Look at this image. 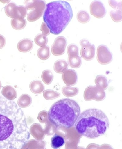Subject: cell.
<instances>
[{"label": "cell", "mask_w": 122, "mask_h": 149, "mask_svg": "<svg viewBox=\"0 0 122 149\" xmlns=\"http://www.w3.org/2000/svg\"><path fill=\"white\" fill-rule=\"evenodd\" d=\"M30 136L22 110L0 94V149H22Z\"/></svg>", "instance_id": "6da1fadb"}, {"label": "cell", "mask_w": 122, "mask_h": 149, "mask_svg": "<svg viewBox=\"0 0 122 149\" xmlns=\"http://www.w3.org/2000/svg\"><path fill=\"white\" fill-rule=\"evenodd\" d=\"M79 134L89 139L104 134L109 128V119L101 110L89 109L80 114L75 124Z\"/></svg>", "instance_id": "7a4b0ae2"}, {"label": "cell", "mask_w": 122, "mask_h": 149, "mask_svg": "<svg viewBox=\"0 0 122 149\" xmlns=\"http://www.w3.org/2000/svg\"><path fill=\"white\" fill-rule=\"evenodd\" d=\"M73 16V11L68 2L56 1L46 5L43 20L51 33L58 35L66 29Z\"/></svg>", "instance_id": "3957f363"}, {"label": "cell", "mask_w": 122, "mask_h": 149, "mask_svg": "<svg viewBox=\"0 0 122 149\" xmlns=\"http://www.w3.org/2000/svg\"><path fill=\"white\" fill-rule=\"evenodd\" d=\"M81 113L78 104L69 99H61L51 107L49 119L57 127L70 128L76 122Z\"/></svg>", "instance_id": "277c9868"}, {"label": "cell", "mask_w": 122, "mask_h": 149, "mask_svg": "<svg viewBox=\"0 0 122 149\" xmlns=\"http://www.w3.org/2000/svg\"><path fill=\"white\" fill-rule=\"evenodd\" d=\"M97 59L101 65L109 64L113 60L112 54L109 48L105 45H100L97 49Z\"/></svg>", "instance_id": "5b68a950"}, {"label": "cell", "mask_w": 122, "mask_h": 149, "mask_svg": "<svg viewBox=\"0 0 122 149\" xmlns=\"http://www.w3.org/2000/svg\"><path fill=\"white\" fill-rule=\"evenodd\" d=\"M67 41L65 37L59 36L55 39L51 49L54 55L58 56L63 55L65 51Z\"/></svg>", "instance_id": "8992f818"}, {"label": "cell", "mask_w": 122, "mask_h": 149, "mask_svg": "<svg viewBox=\"0 0 122 149\" xmlns=\"http://www.w3.org/2000/svg\"><path fill=\"white\" fill-rule=\"evenodd\" d=\"M90 13L95 17L102 18L105 16L106 10L104 5L99 1H94L90 6Z\"/></svg>", "instance_id": "52a82bcc"}, {"label": "cell", "mask_w": 122, "mask_h": 149, "mask_svg": "<svg viewBox=\"0 0 122 149\" xmlns=\"http://www.w3.org/2000/svg\"><path fill=\"white\" fill-rule=\"evenodd\" d=\"M95 46L91 43L82 47L81 49V56L87 61H90L93 59L95 56Z\"/></svg>", "instance_id": "ba28073f"}, {"label": "cell", "mask_w": 122, "mask_h": 149, "mask_svg": "<svg viewBox=\"0 0 122 149\" xmlns=\"http://www.w3.org/2000/svg\"><path fill=\"white\" fill-rule=\"evenodd\" d=\"M62 78L65 83L71 86L75 84L78 77L76 71L72 69H68L63 73Z\"/></svg>", "instance_id": "9c48e42d"}, {"label": "cell", "mask_w": 122, "mask_h": 149, "mask_svg": "<svg viewBox=\"0 0 122 149\" xmlns=\"http://www.w3.org/2000/svg\"><path fill=\"white\" fill-rule=\"evenodd\" d=\"M25 5L27 10L37 9L44 11L46 7V1L39 0H29L24 1Z\"/></svg>", "instance_id": "30bf717a"}, {"label": "cell", "mask_w": 122, "mask_h": 149, "mask_svg": "<svg viewBox=\"0 0 122 149\" xmlns=\"http://www.w3.org/2000/svg\"><path fill=\"white\" fill-rule=\"evenodd\" d=\"M33 47L32 40L29 38H24L18 43V50L21 52H27L31 50Z\"/></svg>", "instance_id": "8fae6325"}, {"label": "cell", "mask_w": 122, "mask_h": 149, "mask_svg": "<svg viewBox=\"0 0 122 149\" xmlns=\"http://www.w3.org/2000/svg\"><path fill=\"white\" fill-rule=\"evenodd\" d=\"M65 143V140L61 135L55 134L51 140V146L53 149H60Z\"/></svg>", "instance_id": "7c38bea8"}, {"label": "cell", "mask_w": 122, "mask_h": 149, "mask_svg": "<svg viewBox=\"0 0 122 149\" xmlns=\"http://www.w3.org/2000/svg\"><path fill=\"white\" fill-rule=\"evenodd\" d=\"M68 68L67 62L64 60H57L54 63V69L57 73H63Z\"/></svg>", "instance_id": "4fadbf2b"}, {"label": "cell", "mask_w": 122, "mask_h": 149, "mask_svg": "<svg viewBox=\"0 0 122 149\" xmlns=\"http://www.w3.org/2000/svg\"><path fill=\"white\" fill-rule=\"evenodd\" d=\"M37 55L40 59L46 60L48 59L50 56V49L48 46H45L38 49Z\"/></svg>", "instance_id": "5bb4252c"}, {"label": "cell", "mask_w": 122, "mask_h": 149, "mask_svg": "<svg viewBox=\"0 0 122 149\" xmlns=\"http://www.w3.org/2000/svg\"><path fill=\"white\" fill-rule=\"evenodd\" d=\"M12 27L16 30H21L26 27L27 21L25 19L13 18L11 21Z\"/></svg>", "instance_id": "9a60e30c"}, {"label": "cell", "mask_w": 122, "mask_h": 149, "mask_svg": "<svg viewBox=\"0 0 122 149\" xmlns=\"http://www.w3.org/2000/svg\"><path fill=\"white\" fill-rule=\"evenodd\" d=\"M68 61L69 66L75 69L79 68L82 63V60L78 55L69 56Z\"/></svg>", "instance_id": "2e32d148"}, {"label": "cell", "mask_w": 122, "mask_h": 149, "mask_svg": "<svg viewBox=\"0 0 122 149\" xmlns=\"http://www.w3.org/2000/svg\"><path fill=\"white\" fill-rule=\"evenodd\" d=\"M44 11L37 9H34L28 14L27 20L29 22H34L41 17Z\"/></svg>", "instance_id": "e0dca14e"}, {"label": "cell", "mask_w": 122, "mask_h": 149, "mask_svg": "<svg viewBox=\"0 0 122 149\" xmlns=\"http://www.w3.org/2000/svg\"><path fill=\"white\" fill-rule=\"evenodd\" d=\"M27 9L25 7L23 6H17L15 9L14 18L24 19L27 14Z\"/></svg>", "instance_id": "ac0fdd59"}, {"label": "cell", "mask_w": 122, "mask_h": 149, "mask_svg": "<svg viewBox=\"0 0 122 149\" xmlns=\"http://www.w3.org/2000/svg\"><path fill=\"white\" fill-rule=\"evenodd\" d=\"M77 18L78 22L82 23H87L90 20L89 14L84 10H81L78 12Z\"/></svg>", "instance_id": "d6986e66"}, {"label": "cell", "mask_w": 122, "mask_h": 149, "mask_svg": "<svg viewBox=\"0 0 122 149\" xmlns=\"http://www.w3.org/2000/svg\"><path fill=\"white\" fill-rule=\"evenodd\" d=\"M17 6L14 2L9 3L5 6L4 10L6 15L10 18H14V13L15 8Z\"/></svg>", "instance_id": "ffe728a7"}, {"label": "cell", "mask_w": 122, "mask_h": 149, "mask_svg": "<svg viewBox=\"0 0 122 149\" xmlns=\"http://www.w3.org/2000/svg\"><path fill=\"white\" fill-rule=\"evenodd\" d=\"M35 43L38 46L42 47L46 46L48 42V39L46 36L42 33H40L38 34L35 36Z\"/></svg>", "instance_id": "44dd1931"}, {"label": "cell", "mask_w": 122, "mask_h": 149, "mask_svg": "<svg viewBox=\"0 0 122 149\" xmlns=\"http://www.w3.org/2000/svg\"><path fill=\"white\" fill-rule=\"evenodd\" d=\"M53 72L50 70H47L44 71L42 74V78L44 83L49 84L51 83L53 79Z\"/></svg>", "instance_id": "7402d4cb"}, {"label": "cell", "mask_w": 122, "mask_h": 149, "mask_svg": "<svg viewBox=\"0 0 122 149\" xmlns=\"http://www.w3.org/2000/svg\"><path fill=\"white\" fill-rule=\"evenodd\" d=\"M109 14L112 20L115 22H119L121 21L122 10L115 9V10L111 11Z\"/></svg>", "instance_id": "603a6c76"}, {"label": "cell", "mask_w": 122, "mask_h": 149, "mask_svg": "<svg viewBox=\"0 0 122 149\" xmlns=\"http://www.w3.org/2000/svg\"><path fill=\"white\" fill-rule=\"evenodd\" d=\"M95 83L98 86L105 87L108 85L107 78L105 76L99 75L97 76L95 81Z\"/></svg>", "instance_id": "cb8c5ba5"}, {"label": "cell", "mask_w": 122, "mask_h": 149, "mask_svg": "<svg viewBox=\"0 0 122 149\" xmlns=\"http://www.w3.org/2000/svg\"><path fill=\"white\" fill-rule=\"evenodd\" d=\"M78 47L76 45L71 44L67 48V53L69 56L78 55Z\"/></svg>", "instance_id": "d4e9b609"}, {"label": "cell", "mask_w": 122, "mask_h": 149, "mask_svg": "<svg viewBox=\"0 0 122 149\" xmlns=\"http://www.w3.org/2000/svg\"><path fill=\"white\" fill-rule=\"evenodd\" d=\"M109 4L115 9L122 10V1H109Z\"/></svg>", "instance_id": "484cf974"}, {"label": "cell", "mask_w": 122, "mask_h": 149, "mask_svg": "<svg viewBox=\"0 0 122 149\" xmlns=\"http://www.w3.org/2000/svg\"><path fill=\"white\" fill-rule=\"evenodd\" d=\"M41 30L42 32V34L46 36L49 35L50 33V30L48 27L47 25L44 22H43L42 24Z\"/></svg>", "instance_id": "4316f807"}, {"label": "cell", "mask_w": 122, "mask_h": 149, "mask_svg": "<svg viewBox=\"0 0 122 149\" xmlns=\"http://www.w3.org/2000/svg\"><path fill=\"white\" fill-rule=\"evenodd\" d=\"M6 40L5 37L1 35H0V49H2L5 46Z\"/></svg>", "instance_id": "83f0119b"}, {"label": "cell", "mask_w": 122, "mask_h": 149, "mask_svg": "<svg viewBox=\"0 0 122 149\" xmlns=\"http://www.w3.org/2000/svg\"><path fill=\"white\" fill-rule=\"evenodd\" d=\"M91 43L89 40L85 39H83L82 40L80 41V44L81 45L82 47L87 45L90 44Z\"/></svg>", "instance_id": "f1b7e54d"}, {"label": "cell", "mask_w": 122, "mask_h": 149, "mask_svg": "<svg viewBox=\"0 0 122 149\" xmlns=\"http://www.w3.org/2000/svg\"><path fill=\"white\" fill-rule=\"evenodd\" d=\"M98 146L94 145H92L89 146L87 149H98Z\"/></svg>", "instance_id": "f546056e"}, {"label": "cell", "mask_w": 122, "mask_h": 149, "mask_svg": "<svg viewBox=\"0 0 122 149\" xmlns=\"http://www.w3.org/2000/svg\"><path fill=\"white\" fill-rule=\"evenodd\" d=\"M101 149H113L110 146L108 145L103 146Z\"/></svg>", "instance_id": "4dcf8cb0"}, {"label": "cell", "mask_w": 122, "mask_h": 149, "mask_svg": "<svg viewBox=\"0 0 122 149\" xmlns=\"http://www.w3.org/2000/svg\"><path fill=\"white\" fill-rule=\"evenodd\" d=\"M78 149H85L84 148H83V147H80Z\"/></svg>", "instance_id": "1f68e13d"}]
</instances>
